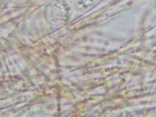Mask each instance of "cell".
I'll return each mask as SVG.
<instances>
[{"label": "cell", "mask_w": 156, "mask_h": 117, "mask_svg": "<svg viewBox=\"0 0 156 117\" xmlns=\"http://www.w3.org/2000/svg\"><path fill=\"white\" fill-rule=\"evenodd\" d=\"M71 15V7L65 0H54L50 2L45 9L46 18L54 25H62L67 23Z\"/></svg>", "instance_id": "1"}, {"label": "cell", "mask_w": 156, "mask_h": 117, "mask_svg": "<svg viewBox=\"0 0 156 117\" xmlns=\"http://www.w3.org/2000/svg\"><path fill=\"white\" fill-rule=\"evenodd\" d=\"M71 6L77 10L85 11L90 9L96 0H68Z\"/></svg>", "instance_id": "2"}]
</instances>
